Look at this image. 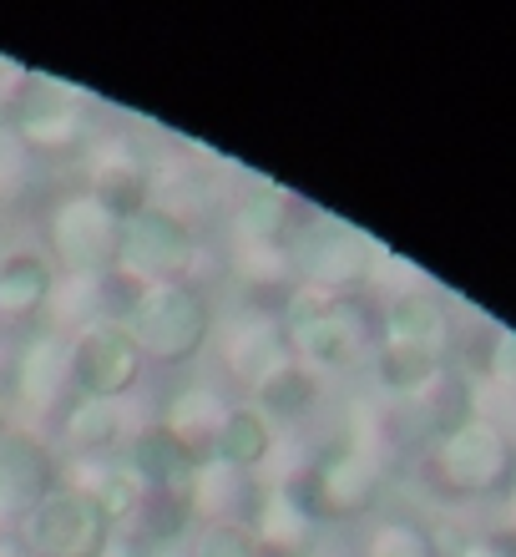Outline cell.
Returning a JSON list of instances; mask_svg holds the SVG:
<instances>
[{"instance_id": "30bf717a", "label": "cell", "mask_w": 516, "mask_h": 557, "mask_svg": "<svg viewBox=\"0 0 516 557\" xmlns=\"http://www.w3.org/2000/svg\"><path fill=\"white\" fill-rule=\"evenodd\" d=\"M56 456L36 431L26 425L0 431V532H15L56 492Z\"/></svg>"}, {"instance_id": "603a6c76", "label": "cell", "mask_w": 516, "mask_h": 557, "mask_svg": "<svg viewBox=\"0 0 516 557\" xmlns=\"http://www.w3.org/2000/svg\"><path fill=\"white\" fill-rule=\"evenodd\" d=\"M223 416H228V400H223L213 385H188V391H177L173 396L163 425L188 446L192 456H198V461H203V456L213 451V436H218Z\"/></svg>"}, {"instance_id": "f1b7e54d", "label": "cell", "mask_w": 516, "mask_h": 557, "mask_svg": "<svg viewBox=\"0 0 516 557\" xmlns=\"http://www.w3.org/2000/svg\"><path fill=\"white\" fill-rule=\"evenodd\" d=\"M30 82H36V72H26V66L11 61V57H0V112H5V117L21 107V97L30 91Z\"/></svg>"}, {"instance_id": "7c38bea8", "label": "cell", "mask_w": 516, "mask_h": 557, "mask_svg": "<svg viewBox=\"0 0 516 557\" xmlns=\"http://www.w3.org/2000/svg\"><path fill=\"white\" fill-rule=\"evenodd\" d=\"M15 400L36 416H61L76 400L72 391V335H61L51 324H41L36 335L15 355Z\"/></svg>"}, {"instance_id": "44dd1931", "label": "cell", "mask_w": 516, "mask_h": 557, "mask_svg": "<svg viewBox=\"0 0 516 557\" xmlns=\"http://www.w3.org/2000/svg\"><path fill=\"white\" fill-rule=\"evenodd\" d=\"M207 456L223 461V467L243 471V476H253V471L268 467V456H274V425L253 411V406H228Z\"/></svg>"}, {"instance_id": "3957f363", "label": "cell", "mask_w": 516, "mask_h": 557, "mask_svg": "<svg viewBox=\"0 0 516 557\" xmlns=\"http://www.w3.org/2000/svg\"><path fill=\"white\" fill-rule=\"evenodd\" d=\"M46 244L66 278H102L122 264V219L87 193H66L46 213Z\"/></svg>"}, {"instance_id": "52a82bcc", "label": "cell", "mask_w": 516, "mask_h": 557, "mask_svg": "<svg viewBox=\"0 0 516 557\" xmlns=\"http://www.w3.org/2000/svg\"><path fill=\"white\" fill-rule=\"evenodd\" d=\"M142 350L122 324L102 320L72 335V391L87 400H122L142 385Z\"/></svg>"}, {"instance_id": "4fadbf2b", "label": "cell", "mask_w": 516, "mask_h": 557, "mask_svg": "<svg viewBox=\"0 0 516 557\" xmlns=\"http://www.w3.org/2000/svg\"><path fill=\"white\" fill-rule=\"evenodd\" d=\"M249 532L259 543V557H310L319 543V522L289 486H259V502L249 512Z\"/></svg>"}, {"instance_id": "8fae6325", "label": "cell", "mask_w": 516, "mask_h": 557, "mask_svg": "<svg viewBox=\"0 0 516 557\" xmlns=\"http://www.w3.org/2000/svg\"><path fill=\"white\" fill-rule=\"evenodd\" d=\"M87 198L112 213V219H137L152 203V158L127 137H91L87 147Z\"/></svg>"}, {"instance_id": "ac0fdd59", "label": "cell", "mask_w": 516, "mask_h": 557, "mask_svg": "<svg viewBox=\"0 0 516 557\" xmlns=\"http://www.w3.org/2000/svg\"><path fill=\"white\" fill-rule=\"evenodd\" d=\"M249 396H253V411L264 416L268 425H274V421H279V425L304 421V416L314 411V400H319V375H314V370H304L294 355H289L284 366L268 370L264 381L249 385Z\"/></svg>"}, {"instance_id": "484cf974", "label": "cell", "mask_w": 516, "mask_h": 557, "mask_svg": "<svg viewBox=\"0 0 516 557\" xmlns=\"http://www.w3.org/2000/svg\"><path fill=\"white\" fill-rule=\"evenodd\" d=\"M36 177H41V158L30 152L11 122H0V208L26 203L36 193Z\"/></svg>"}, {"instance_id": "4dcf8cb0", "label": "cell", "mask_w": 516, "mask_h": 557, "mask_svg": "<svg viewBox=\"0 0 516 557\" xmlns=\"http://www.w3.org/2000/svg\"><path fill=\"white\" fill-rule=\"evenodd\" d=\"M142 557H192V537H177V543H142Z\"/></svg>"}, {"instance_id": "836d02e7", "label": "cell", "mask_w": 516, "mask_h": 557, "mask_svg": "<svg viewBox=\"0 0 516 557\" xmlns=\"http://www.w3.org/2000/svg\"><path fill=\"white\" fill-rule=\"evenodd\" d=\"M0 431H5V406H0Z\"/></svg>"}, {"instance_id": "d4e9b609", "label": "cell", "mask_w": 516, "mask_h": 557, "mask_svg": "<svg viewBox=\"0 0 516 557\" xmlns=\"http://www.w3.org/2000/svg\"><path fill=\"white\" fill-rule=\"evenodd\" d=\"M234 274L253 289H294V238L289 244H234Z\"/></svg>"}, {"instance_id": "4316f807", "label": "cell", "mask_w": 516, "mask_h": 557, "mask_svg": "<svg viewBox=\"0 0 516 557\" xmlns=\"http://www.w3.org/2000/svg\"><path fill=\"white\" fill-rule=\"evenodd\" d=\"M365 557H436V543L415 522H385L369 532Z\"/></svg>"}, {"instance_id": "d6a6232c", "label": "cell", "mask_w": 516, "mask_h": 557, "mask_svg": "<svg viewBox=\"0 0 516 557\" xmlns=\"http://www.w3.org/2000/svg\"><path fill=\"white\" fill-rule=\"evenodd\" d=\"M461 557H512V553H506L502 543H471V547H466V553H461Z\"/></svg>"}, {"instance_id": "9c48e42d", "label": "cell", "mask_w": 516, "mask_h": 557, "mask_svg": "<svg viewBox=\"0 0 516 557\" xmlns=\"http://www.w3.org/2000/svg\"><path fill=\"white\" fill-rule=\"evenodd\" d=\"M5 122L26 137L36 158H66L76 147H91V137H97L91 117L76 107V91L61 87L56 76H36L30 91L21 97V107Z\"/></svg>"}, {"instance_id": "83f0119b", "label": "cell", "mask_w": 516, "mask_h": 557, "mask_svg": "<svg viewBox=\"0 0 516 557\" xmlns=\"http://www.w3.org/2000/svg\"><path fill=\"white\" fill-rule=\"evenodd\" d=\"M192 557H259V543L243 522H223V528H203L192 537Z\"/></svg>"}, {"instance_id": "6da1fadb", "label": "cell", "mask_w": 516, "mask_h": 557, "mask_svg": "<svg viewBox=\"0 0 516 557\" xmlns=\"http://www.w3.org/2000/svg\"><path fill=\"white\" fill-rule=\"evenodd\" d=\"M122 330L137 339L142 360L158 366H188L207 339L218 335V314L198 284H148L127 309Z\"/></svg>"}, {"instance_id": "cb8c5ba5", "label": "cell", "mask_w": 516, "mask_h": 557, "mask_svg": "<svg viewBox=\"0 0 516 557\" xmlns=\"http://www.w3.org/2000/svg\"><path fill=\"white\" fill-rule=\"evenodd\" d=\"M436 375H441V355L420 350V345H405V339H380V350H375V381L390 396H420Z\"/></svg>"}, {"instance_id": "e0dca14e", "label": "cell", "mask_w": 516, "mask_h": 557, "mask_svg": "<svg viewBox=\"0 0 516 557\" xmlns=\"http://www.w3.org/2000/svg\"><path fill=\"white\" fill-rule=\"evenodd\" d=\"M56 294V264L36 249H15L0 259V320L26 324L36 314H46Z\"/></svg>"}, {"instance_id": "277c9868", "label": "cell", "mask_w": 516, "mask_h": 557, "mask_svg": "<svg viewBox=\"0 0 516 557\" xmlns=\"http://www.w3.org/2000/svg\"><path fill=\"white\" fill-rule=\"evenodd\" d=\"M284 486L294 492L304 507L314 512V522H354L380 502V467L360 456L354 446H329L319 461H310L304 471L284 476Z\"/></svg>"}, {"instance_id": "ba28073f", "label": "cell", "mask_w": 516, "mask_h": 557, "mask_svg": "<svg viewBox=\"0 0 516 557\" xmlns=\"http://www.w3.org/2000/svg\"><path fill=\"white\" fill-rule=\"evenodd\" d=\"M430 471L441 492H466V497H481V492H496V486L512 476V451L496 425L487 421H461L451 425L436 451H430Z\"/></svg>"}, {"instance_id": "2e32d148", "label": "cell", "mask_w": 516, "mask_h": 557, "mask_svg": "<svg viewBox=\"0 0 516 557\" xmlns=\"http://www.w3.org/2000/svg\"><path fill=\"white\" fill-rule=\"evenodd\" d=\"M122 461L137 471V482L148 486V492H188L192 467H198V456L163 421L137 425L133 436H127V456Z\"/></svg>"}, {"instance_id": "d6986e66", "label": "cell", "mask_w": 516, "mask_h": 557, "mask_svg": "<svg viewBox=\"0 0 516 557\" xmlns=\"http://www.w3.org/2000/svg\"><path fill=\"white\" fill-rule=\"evenodd\" d=\"M61 441L72 456H117V446L127 441V421H122L117 400H87L76 396L61 411Z\"/></svg>"}, {"instance_id": "8992f818", "label": "cell", "mask_w": 516, "mask_h": 557, "mask_svg": "<svg viewBox=\"0 0 516 557\" xmlns=\"http://www.w3.org/2000/svg\"><path fill=\"white\" fill-rule=\"evenodd\" d=\"M15 532L30 557H106L112 547L106 517L72 486H56Z\"/></svg>"}, {"instance_id": "7402d4cb", "label": "cell", "mask_w": 516, "mask_h": 557, "mask_svg": "<svg viewBox=\"0 0 516 557\" xmlns=\"http://www.w3.org/2000/svg\"><path fill=\"white\" fill-rule=\"evenodd\" d=\"M289 228H294V203L274 183H253L234 203V244H289L294 238Z\"/></svg>"}, {"instance_id": "7a4b0ae2", "label": "cell", "mask_w": 516, "mask_h": 557, "mask_svg": "<svg viewBox=\"0 0 516 557\" xmlns=\"http://www.w3.org/2000/svg\"><path fill=\"white\" fill-rule=\"evenodd\" d=\"M380 249L340 219H319L294 234V284L325 299H354L375 274Z\"/></svg>"}, {"instance_id": "ffe728a7", "label": "cell", "mask_w": 516, "mask_h": 557, "mask_svg": "<svg viewBox=\"0 0 516 557\" xmlns=\"http://www.w3.org/2000/svg\"><path fill=\"white\" fill-rule=\"evenodd\" d=\"M385 339H405V345L441 355L445 339H451V314L430 289H405L385 309Z\"/></svg>"}, {"instance_id": "f546056e", "label": "cell", "mask_w": 516, "mask_h": 557, "mask_svg": "<svg viewBox=\"0 0 516 557\" xmlns=\"http://www.w3.org/2000/svg\"><path fill=\"white\" fill-rule=\"evenodd\" d=\"M491 366H496V375H502V381L516 385V339H512V335L496 339V355H491Z\"/></svg>"}, {"instance_id": "5b68a950", "label": "cell", "mask_w": 516, "mask_h": 557, "mask_svg": "<svg viewBox=\"0 0 516 557\" xmlns=\"http://www.w3.org/2000/svg\"><path fill=\"white\" fill-rule=\"evenodd\" d=\"M203 259V244L188 219L148 203L137 219L122 223V269H133L142 284H192Z\"/></svg>"}, {"instance_id": "9a60e30c", "label": "cell", "mask_w": 516, "mask_h": 557, "mask_svg": "<svg viewBox=\"0 0 516 557\" xmlns=\"http://www.w3.org/2000/svg\"><path fill=\"white\" fill-rule=\"evenodd\" d=\"M253 502H259L253 476L223 467L213 456H203V461L192 467L188 507H192V522H198V528H223V522H243V528H249Z\"/></svg>"}, {"instance_id": "5bb4252c", "label": "cell", "mask_w": 516, "mask_h": 557, "mask_svg": "<svg viewBox=\"0 0 516 557\" xmlns=\"http://www.w3.org/2000/svg\"><path fill=\"white\" fill-rule=\"evenodd\" d=\"M218 360H223V370H228L238 385L264 381L268 370L289 360V335H284L279 314L249 309V314H238L234 324H223V335H218Z\"/></svg>"}, {"instance_id": "1f68e13d", "label": "cell", "mask_w": 516, "mask_h": 557, "mask_svg": "<svg viewBox=\"0 0 516 557\" xmlns=\"http://www.w3.org/2000/svg\"><path fill=\"white\" fill-rule=\"evenodd\" d=\"M0 557H30L26 543H21V532H0Z\"/></svg>"}]
</instances>
